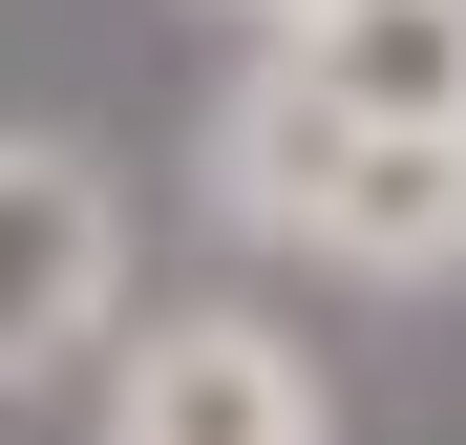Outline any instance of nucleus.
<instances>
[{"mask_svg":"<svg viewBox=\"0 0 466 445\" xmlns=\"http://www.w3.org/2000/svg\"><path fill=\"white\" fill-rule=\"evenodd\" d=\"M276 64L339 127H445L466 148V0H319V22H276Z\"/></svg>","mask_w":466,"mask_h":445,"instance_id":"20e7f679","label":"nucleus"},{"mask_svg":"<svg viewBox=\"0 0 466 445\" xmlns=\"http://www.w3.org/2000/svg\"><path fill=\"white\" fill-rule=\"evenodd\" d=\"M106 445H339V382L255 297H170L148 339H106Z\"/></svg>","mask_w":466,"mask_h":445,"instance_id":"f03ea898","label":"nucleus"},{"mask_svg":"<svg viewBox=\"0 0 466 445\" xmlns=\"http://www.w3.org/2000/svg\"><path fill=\"white\" fill-rule=\"evenodd\" d=\"M212 212L276 234V255H319V276H381V297L466 276V148L445 127H339L297 64H255L212 106Z\"/></svg>","mask_w":466,"mask_h":445,"instance_id":"f257e3e1","label":"nucleus"},{"mask_svg":"<svg viewBox=\"0 0 466 445\" xmlns=\"http://www.w3.org/2000/svg\"><path fill=\"white\" fill-rule=\"evenodd\" d=\"M233 22H319V0H233Z\"/></svg>","mask_w":466,"mask_h":445,"instance_id":"39448f33","label":"nucleus"},{"mask_svg":"<svg viewBox=\"0 0 466 445\" xmlns=\"http://www.w3.org/2000/svg\"><path fill=\"white\" fill-rule=\"evenodd\" d=\"M106 297H127V191H106V148L0 127V382H64V360L106 339Z\"/></svg>","mask_w":466,"mask_h":445,"instance_id":"7ed1b4c3","label":"nucleus"}]
</instances>
